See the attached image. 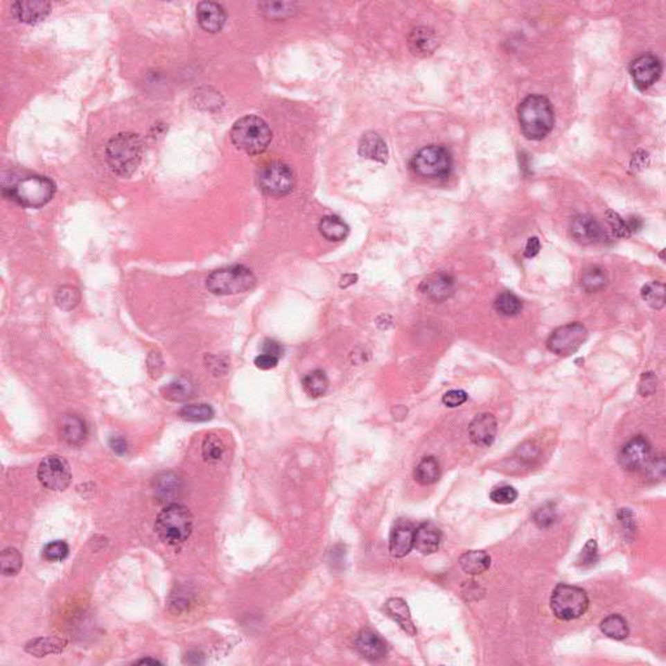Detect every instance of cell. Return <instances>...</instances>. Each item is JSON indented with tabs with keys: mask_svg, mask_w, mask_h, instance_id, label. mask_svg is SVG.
Masks as SVG:
<instances>
[{
	"mask_svg": "<svg viewBox=\"0 0 666 666\" xmlns=\"http://www.w3.org/2000/svg\"><path fill=\"white\" fill-rule=\"evenodd\" d=\"M645 468L649 471V474L652 475L654 479H661V477H664V473H665V461H664L663 457H660L658 459H655V461L651 459V462L647 465Z\"/></svg>",
	"mask_w": 666,
	"mask_h": 666,
	"instance_id": "obj_50",
	"label": "cell"
},
{
	"mask_svg": "<svg viewBox=\"0 0 666 666\" xmlns=\"http://www.w3.org/2000/svg\"><path fill=\"white\" fill-rule=\"evenodd\" d=\"M540 249H541V245H540L539 238L538 237H529V241L526 243V247H525V256L526 258H534V256L539 254Z\"/></svg>",
	"mask_w": 666,
	"mask_h": 666,
	"instance_id": "obj_53",
	"label": "cell"
},
{
	"mask_svg": "<svg viewBox=\"0 0 666 666\" xmlns=\"http://www.w3.org/2000/svg\"><path fill=\"white\" fill-rule=\"evenodd\" d=\"M193 531L191 510L180 504H170L159 513L155 532L163 543L177 547L189 539Z\"/></svg>",
	"mask_w": 666,
	"mask_h": 666,
	"instance_id": "obj_5",
	"label": "cell"
},
{
	"mask_svg": "<svg viewBox=\"0 0 666 666\" xmlns=\"http://www.w3.org/2000/svg\"><path fill=\"white\" fill-rule=\"evenodd\" d=\"M605 219L609 224L612 232L618 238H629L631 236V231L629 228L627 220H624L622 216H620L613 210H606L605 212Z\"/></svg>",
	"mask_w": 666,
	"mask_h": 666,
	"instance_id": "obj_42",
	"label": "cell"
},
{
	"mask_svg": "<svg viewBox=\"0 0 666 666\" xmlns=\"http://www.w3.org/2000/svg\"><path fill=\"white\" fill-rule=\"evenodd\" d=\"M497 434V421L492 414L476 415L468 426V435L474 444L477 446H489L495 441Z\"/></svg>",
	"mask_w": 666,
	"mask_h": 666,
	"instance_id": "obj_16",
	"label": "cell"
},
{
	"mask_svg": "<svg viewBox=\"0 0 666 666\" xmlns=\"http://www.w3.org/2000/svg\"><path fill=\"white\" fill-rule=\"evenodd\" d=\"M414 477L423 486L434 484L440 477V464L435 457H426L414 470Z\"/></svg>",
	"mask_w": 666,
	"mask_h": 666,
	"instance_id": "obj_31",
	"label": "cell"
},
{
	"mask_svg": "<svg viewBox=\"0 0 666 666\" xmlns=\"http://www.w3.org/2000/svg\"><path fill=\"white\" fill-rule=\"evenodd\" d=\"M587 593L577 586L559 584L550 596V608L562 621H572L581 617L588 609Z\"/></svg>",
	"mask_w": 666,
	"mask_h": 666,
	"instance_id": "obj_8",
	"label": "cell"
},
{
	"mask_svg": "<svg viewBox=\"0 0 666 666\" xmlns=\"http://www.w3.org/2000/svg\"><path fill=\"white\" fill-rule=\"evenodd\" d=\"M571 236L581 245L603 243L605 231L602 224L591 215H578L571 222Z\"/></svg>",
	"mask_w": 666,
	"mask_h": 666,
	"instance_id": "obj_14",
	"label": "cell"
},
{
	"mask_svg": "<svg viewBox=\"0 0 666 666\" xmlns=\"http://www.w3.org/2000/svg\"><path fill=\"white\" fill-rule=\"evenodd\" d=\"M56 305L63 310H72L80 302V293L73 286H62L55 295Z\"/></svg>",
	"mask_w": 666,
	"mask_h": 666,
	"instance_id": "obj_41",
	"label": "cell"
},
{
	"mask_svg": "<svg viewBox=\"0 0 666 666\" xmlns=\"http://www.w3.org/2000/svg\"><path fill=\"white\" fill-rule=\"evenodd\" d=\"M65 645L67 642L58 638H40L29 642L25 649L28 654H32L35 657H43L49 654H60Z\"/></svg>",
	"mask_w": 666,
	"mask_h": 666,
	"instance_id": "obj_32",
	"label": "cell"
},
{
	"mask_svg": "<svg viewBox=\"0 0 666 666\" xmlns=\"http://www.w3.org/2000/svg\"><path fill=\"white\" fill-rule=\"evenodd\" d=\"M642 298L652 308L661 310L665 306V286L658 281L645 284L642 288Z\"/></svg>",
	"mask_w": 666,
	"mask_h": 666,
	"instance_id": "obj_36",
	"label": "cell"
},
{
	"mask_svg": "<svg viewBox=\"0 0 666 666\" xmlns=\"http://www.w3.org/2000/svg\"><path fill=\"white\" fill-rule=\"evenodd\" d=\"M329 381H328L326 372L322 370H315L308 372L302 380V387L307 394L313 398H317L326 394L328 389Z\"/></svg>",
	"mask_w": 666,
	"mask_h": 666,
	"instance_id": "obj_34",
	"label": "cell"
},
{
	"mask_svg": "<svg viewBox=\"0 0 666 666\" xmlns=\"http://www.w3.org/2000/svg\"><path fill=\"white\" fill-rule=\"evenodd\" d=\"M194 392H195V388H194L193 383L188 379H184V378L170 381V384H167L166 387L161 388L163 397L172 402H182L191 400V397L194 396Z\"/></svg>",
	"mask_w": 666,
	"mask_h": 666,
	"instance_id": "obj_29",
	"label": "cell"
},
{
	"mask_svg": "<svg viewBox=\"0 0 666 666\" xmlns=\"http://www.w3.org/2000/svg\"><path fill=\"white\" fill-rule=\"evenodd\" d=\"M414 532L412 523L400 519L392 529L389 536V552L393 557H405L414 548Z\"/></svg>",
	"mask_w": 666,
	"mask_h": 666,
	"instance_id": "obj_17",
	"label": "cell"
},
{
	"mask_svg": "<svg viewBox=\"0 0 666 666\" xmlns=\"http://www.w3.org/2000/svg\"><path fill=\"white\" fill-rule=\"evenodd\" d=\"M356 280H357V276L345 275L344 277H342V280H341V281H342L341 286H344V288H345V286H351V284H354V283H356Z\"/></svg>",
	"mask_w": 666,
	"mask_h": 666,
	"instance_id": "obj_56",
	"label": "cell"
},
{
	"mask_svg": "<svg viewBox=\"0 0 666 666\" xmlns=\"http://www.w3.org/2000/svg\"><path fill=\"white\" fill-rule=\"evenodd\" d=\"M0 563H1V572L6 577L16 575L22 568L21 553L16 548H7L1 552L0 556Z\"/></svg>",
	"mask_w": 666,
	"mask_h": 666,
	"instance_id": "obj_38",
	"label": "cell"
},
{
	"mask_svg": "<svg viewBox=\"0 0 666 666\" xmlns=\"http://www.w3.org/2000/svg\"><path fill=\"white\" fill-rule=\"evenodd\" d=\"M319 231L328 241H342L349 234L348 224L338 216H324L319 222Z\"/></svg>",
	"mask_w": 666,
	"mask_h": 666,
	"instance_id": "obj_28",
	"label": "cell"
},
{
	"mask_svg": "<svg viewBox=\"0 0 666 666\" xmlns=\"http://www.w3.org/2000/svg\"><path fill=\"white\" fill-rule=\"evenodd\" d=\"M419 289L430 299L443 302L455 295V279L445 272H436L424 279Z\"/></svg>",
	"mask_w": 666,
	"mask_h": 666,
	"instance_id": "obj_15",
	"label": "cell"
},
{
	"mask_svg": "<svg viewBox=\"0 0 666 666\" xmlns=\"http://www.w3.org/2000/svg\"><path fill=\"white\" fill-rule=\"evenodd\" d=\"M142 157L143 141L136 133H119L107 143V163L112 172L120 177L132 176L139 167Z\"/></svg>",
	"mask_w": 666,
	"mask_h": 666,
	"instance_id": "obj_2",
	"label": "cell"
},
{
	"mask_svg": "<svg viewBox=\"0 0 666 666\" xmlns=\"http://www.w3.org/2000/svg\"><path fill=\"white\" fill-rule=\"evenodd\" d=\"M254 274L245 265H236L224 267L213 271L207 277V289L218 296H229L243 293L254 286Z\"/></svg>",
	"mask_w": 666,
	"mask_h": 666,
	"instance_id": "obj_7",
	"label": "cell"
},
{
	"mask_svg": "<svg viewBox=\"0 0 666 666\" xmlns=\"http://www.w3.org/2000/svg\"><path fill=\"white\" fill-rule=\"evenodd\" d=\"M557 519V509L554 504H545L534 514V522L540 529H548Z\"/></svg>",
	"mask_w": 666,
	"mask_h": 666,
	"instance_id": "obj_43",
	"label": "cell"
},
{
	"mask_svg": "<svg viewBox=\"0 0 666 666\" xmlns=\"http://www.w3.org/2000/svg\"><path fill=\"white\" fill-rule=\"evenodd\" d=\"M663 73V64L652 53H645L630 64V74L639 90H647L658 81Z\"/></svg>",
	"mask_w": 666,
	"mask_h": 666,
	"instance_id": "obj_12",
	"label": "cell"
},
{
	"mask_svg": "<svg viewBox=\"0 0 666 666\" xmlns=\"http://www.w3.org/2000/svg\"><path fill=\"white\" fill-rule=\"evenodd\" d=\"M497 313L504 317H514L522 311V302L518 297L510 292H504L495 301Z\"/></svg>",
	"mask_w": 666,
	"mask_h": 666,
	"instance_id": "obj_37",
	"label": "cell"
},
{
	"mask_svg": "<svg viewBox=\"0 0 666 666\" xmlns=\"http://www.w3.org/2000/svg\"><path fill=\"white\" fill-rule=\"evenodd\" d=\"M136 664H152V665H160L161 663L158 661V660H152V658H143V660H139Z\"/></svg>",
	"mask_w": 666,
	"mask_h": 666,
	"instance_id": "obj_57",
	"label": "cell"
},
{
	"mask_svg": "<svg viewBox=\"0 0 666 666\" xmlns=\"http://www.w3.org/2000/svg\"><path fill=\"white\" fill-rule=\"evenodd\" d=\"M259 186L271 197H284L292 193L296 185V177L292 168L279 160L268 161L259 170Z\"/></svg>",
	"mask_w": 666,
	"mask_h": 666,
	"instance_id": "obj_9",
	"label": "cell"
},
{
	"mask_svg": "<svg viewBox=\"0 0 666 666\" xmlns=\"http://www.w3.org/2000/svg\"><path fill=\"white\" fill-rule=\"evenodd\" d=\"M233 145L249 155L265 152L272 141V132L263 119L249 115L237 120L231 130Z\"/></svg>",
	"mask_w": 666,
	"mask_h": 666,
	"instance_id": "obj_4",
	"label": "cell"
},
{
	"mask_svg": "<svg viewBox=\"0 0 666 666\" xmlns=\"http://www.w3.org/2000/svg\"><path fill=\"white\" fill-rule=\"evenodd\" d=\"M356 648L360 655L371 661H378L387 655V645L379 635L371 630H362L356 639Z\"/></svg>",
	"mask_w": 666,
	"mask_h": 666,
	"instance_id": "obj_22",
	"label": "cell"
},
{
	"mask_svg": "<svg viewBox=\"0 0 666 666\" xmlns=\"http://www.w3.org/2000/svg\"><path fill=\"white\" fill-rule=\"evenodd\" d=\"M385 608H387V612L389 613L392 618L401 626L402 630L406 634H409L410 636L417 635V629L412 624L410 609H409L408 604L405 603V600H402L400 597H393V599H389L387 602Z\"/></svg>",
	"mask_w": 666,
	"mask_h": 666,
	"instance_id": "obj_26",
	"label": "cell"
},
{
	"mask_svg": "<svg viewBox=\"0 0 666 666\" xmlns=\"http://www.w3.org/2000/svg\"><path fill=\"white\" fill-rule=\"evenodd\" d=\"M44 560L50 562H59L68 557L69 554V545L63 540H53L44 545L42 550Z\"/></svg>",
	"mask_w": 666,
	"mask_h": 666,
	"instance_id": "obj_40",
	"label": "cell"
},
{
	"mask_svg": "<svg viewBox=\"0 0 666 666\" xmlns=\"http://www.w3.org/2000/svg\"><path fill=\"white\" fill-rule=\"evenodd\" d=\"M38 479L47 489L64 491L71 484L72 471L62 455H47L38 467Z\"/></svg>",
	"mask_w": 666,
	"mask_h": 666,
	"instance_id": "obj_11",
	"label": "cell"
},
{
	"mask_svg": "<svg viewBox=\"0 0 666 666\" xmlns=\"http://www.w3.org/2000/svg\"><path fill=\"white\" fill-rule=\"evenodd\" d=\"M649 166V154L645 150L635 151L630 160V170L631 173H639L645 170Z\"/></svg>",
	"mask_w": 666,
	"mask_h": 666,
	"instance_id": "obj_47",
	"label": "cell"
},
{
	"mask_svg": "<svg viewBox=\"0 0 666 666\" xmlns=\"http://www.w3.org/2000/svg\"><path fill=\"white\" fill-rule=\"evenodd\" d=\"M518 123L523 136L531 141H541L554 125V111L547 96L532 94L519 103Z\"/></svg>",
	"mask_w": 666,
	"mask_h": 666,
	"instance_id": "obj_1",
	"label": "cell"
},
{
	"mask_svg": "<svg viewBox=\"0 0 666 666\" xmlns=\"http://www.w3.org/2000/svg\"><path fill=\"white\" fill-rule=\"evenodd\" d=\"M517 497H518L517 489L510 486L495 487L489 493V498L498 505L513 504L517 500Z\"/></svg>",
	"mask_w": 666,
	"mask_h": 666,
	"instance_id": "obj_44",
	"label": "cell"
},
{
	"mask_svg": "<svg viewBox=\"0 0 666 666\" xmlns=\"http://www.w3.org/2000/svg\"><path fill=\"white\" fill-rule=\"evenodd\" d=\"M181 479L173 473H161L154 479V493L161 502H172L179 497Z\"/></svg>",
	"mask_w": 666,
	"mask_h": 666,
	"instance_id": "obj_25",
	"label": "cell"
},
{
	"mask_svg": "<svg viewBox=\"0 0 666 666\" xmlns=\"http://www.w3.org/2000/svg\"><path fill=\"white\" fill-rule=\"evenodd\" d=\"M599 560V553H597V544L595 540H588L584 548L581 550V554L577 560V565L581 568H591Z\"/></svg>",
	"mask_w": 666,
	"mask_h": 666,
	"instance_id": "obj_45",
	"label": "cell"
},
{
	"mask_svg": "<svg viewBox=\"0 0 666 666\" xmlns=\"http://www.w3.org/2000/svg\"><path fill=\"white\" fill-rule=\"evenodd\" d=\"M215 412L207 403H191L184 406L180 410V417L188 422H207L211 421Z\"/></svg>",
	"mask_w": 666,
	"mask_h": 666,
	"instance_id": "obj_35",
	"label": "cell"
},
{
	"mask_svg": "<svg viewBox=\"0 0 666 666\" xmlns=\"http://www.w3.org/2000/svg\"><path fill=\"white\" fill-rule=\"evenodd\" d=\"M459 566L470 575H477L488 570L491 566V557L484 550H468L459 559Z\"/></svg>",
	"mask_w": 666,
	"mask_h": 666,
	"instance_id": "obj_27",
	"label": "cell"
},
{
	"mask_svg": "<svg viewBox=\"0 0 666 666\" xmlns=\"http://www.w3.org/2000/svg\"><path fill=\"white\" fill-rule=\"evenodd\" d=\"M409 47L417 56H430L439 47V38L432 29L418 26L409 34Z\"/></svg>",
	"mask_w": 666,
	"mask_h": 666,
	"instance_id": "obj_20",
	"label": "cell"
},
{
	"mask_svg": "<svg viewBox=\"0 0 666 666\" xmlns=\"http://www.w3.org/2000/svg\"><path fill=\"white\" fill-rule=\"evenodd\" d=\"M588 339V331L579 322L569 323L559 327L550 335L547 341L548 349L561 356L569 357L581 349L583 344Z\"/></svg>",
	"mask_w": 666,
	"mask_h": 666,
	"instance_id": "obj_10",
	"label": "cell"
},
{
	"mask_svg": "<svg viewBox=\"0 0 666 666\" xmlns=\"http://www.w3.org/2000/svg\"><path fill=\"white\" fill-rule=\"evenodd\" d=\"M13 16L19 21L25 24H37L41 22L49 16L51 11V4L47 1H32V0H22L13 3L11 7Z\"/></svg>",
	"mask_w": 666,
	"mask_h": 666,
	"instance_id": "obj_18",
	"label": "cell"
},
{
	"mask_svg": "<svg viewBox=\"0 0 666 666\" xmlns=\"http://www.w3.org/2000/svg\"><path fill=\"white\" fill-rule=\"evenodd\" d=\"M441 532L431 522L422 523L414 532V548L422 554H431L439 550Z\"/></svg>",
	"mask_w": 666,
	"mask_h": 666,
	"instance_id": "obj_24",
	"label": "cell"
},
{
	"mask_svg": "<svg viewBox=\"0 0 666 666\" xmlns=\"http://www.w3.org/2000/svg\"><path fill=\"white\" fill-rule=\"evenodd\" d=\"M468 396L465 391L461 389H453V391L446 392L443 396V403L448 408H458L464 405L467 401Z\"/></svg>",
	"mask_w": 666,
	"mask_h": 666,
	"instance_id": "obj_48",
	"label": "cell"
},
{
	"mask_svg": "<svg viewBox=\"0 0 666 666\" xmlns=\"http://www.w3.org/2000/svg\"><path fill=\"white\" fill-rule=\"evenodd\" d=\"M4 195L28 209H40L51 201L56 191L55 182L46 176L32 175L4 185Z\"/></svg>",
	"mask_w": 666,
	"mask_h": 666,
	"instance_id": "obj_3",
	"label": "cell"
},
{
	"mask_svg": "<svg viewBox=\"0 0 666 666\" xmlns=\"http://www.w3.org/2000/svg\"><path fill=\"white\" fill-rule=\"evenodd\" d=\"M283 353H284V348L281 347L280 342H277L275 340L267 339L263 342V354H268V356H272V357H276V358L280 360Z\"/></svg>",
	"mask_w": 666,
	"mask_h": 666,
	"instance_id": "obj_51",
	"label": "cell"
},
{
	"mask_svg": "<svg viewBox=\"0 0 666 666\" xmlns=\"http://www.w3.org/2000/svg\"><path fill=\"white\" fill-rule=\"evenodd\" d=\"M255 366L261 370H271L275 369L279 363V358L268 356V354H261L254 360Z\"/></svg>",
	"mask_w": 666,
	"mask_h": 666,
	"instance_id": "obj_52",
	"label": "cell"
},
{
	"mask_svg": "<svg viewBox=\"0 0 666 666\" xmlns=\"http://www.w3.org/2000/svg\"><path fill=\"white\" fill-rule=\"evenodd\" d=\"M109 446L116 455H124L128 449L127 440L121 436H114L109 440Z\"/></svg>",
	"mask_w": 666,
	"mask_h": 666,
	"instance_id": "obj_54",
	"label": "cell"
},
{
	"mask_svg": "<svg viewBox=\"0 0 666 666\" xmlns=\"http://www.w3.org/2000/svg\"><path fill=\"white\" fill-rule=\"evenodd\" d=\"M358 151L360 157L379 163H387L389 158V150L385 141L375 132H369L362 136Z\"/></svg>",
	"mask_w": 666,
	"mask_h": 666,
	"instance_id": "obj_23",
	"label": "cell"
},
{
	"mask_svg": "<svg viewBox=\"0 0 666 666\" xmlns=\"http://www.w3.org/2000/svg\"><path fill=\"white\" fill-rule=\"evenodd\" d=\"M609 283V276L605 268L600 265H593L587 268L581 276V286L588 293H596L603 290Z\"/></svg>",
	"mask_w": 666,
	"mask_h": 666,
	"instance_id": "obj_30",
	"label": "cell"
},
{
	"mask_svg": "<svg viewBox=\"0 0 666 666\" xmlns=\"http://www.w3.org/2000/svg\"><path fill=\"white\" fill-rule=\"evenodd\" d=\"M600 629H602L604 635H606L608 638L614 639V640H624L630 633L629 624L626 622L624 617L620 615V614H612V615H608L606 618H604L602 624H600Z\"/></svg>",
	"mask_w": 666,
	"mask_h": 666,
	"instance_id": "obj_33",
	"label": "cell"
},
{
	"mask_svg": "<svg viewBox=\"0 0 666 666\" xmlns=\"http://www.w3.org/2000/svg\"><path fill=\"white\" fill-rule=\"evenodd\" d=\"M224 449L225 448L222 439H219L216 435H207L202 445V455L206 461L216 462L224 455Z\"/></svg>",
	"mask_w": 666,
	"mask_h": 666,
	"instance_id": "obj_39",
	"label": "cell"
},
{
	"mask_svg": "<svg viewBox=\"0 0 666 666\" xmlns=\"http://www.w3.org/2000/svg\"><path fill=\"white\" fill-rule=\"evenodd\" d=\"M295 7L296 4L293 3H263L261 6V8L263 10L265 15H268L270 17H283L284 15H290L292 11H295Z\"/></svg>",
	"mask_w": 666,
	"mask_h": 666,
	"instance_id": "obj_46",
	"label": "cell"
},
{
	"mask_svg": "<svg viewBox=\"0 0 666 666\" xmlns=\"http://www.w3.org/2000/svg\"><path fill=\"white\" fill-rule=\"evenodd\" d=\"M59 432L65 443L81 445L87 437L85 421L76 414H65L60 419Z\"/></svg>",
	"mask_w": 666,
	"mask_h": 666,
	"instance_id": "obj_21",
	"label": "cell"
},
{
	"mask_svg": "<svg viewBox=\"0 0 666 666\" xmlns=\"http://www.w3.org/2000/svg\"><path fill=\"white\" fill-rule=\"evenodd\" d=\"M656 387H657V379H656L655 374H652V372L643 374L642 380H640V384H639V391H640V393H642L643 396H649V394H652V393L656 391Z\"/></svg>",
	"mask_w": 666,
	"mask_h": 666,
	"instance_id": "obj_49",
	"label": "cell"
},
{
	"mask_svg": "<svg viewBox=\"0 0 666 666\" xmlns=\"http://www.w3.org/2000/svg\"><path fill=\"white\" fill-rule=\"evenodd\" d=\"M652 459V449L643 436L633 437L624 444L618 455V462L627 471H639L647 467Z\"/></svg>",
	"mask_w": 666,
	"mask_h": 666,
	"instance_id": "obj_13",
	"label": "cell"
},
{
	"mask_svg": "<svg viewBox=\"0 0 666 666\" xmlns=\"http://www.w3.org/2000/svg\"><path fill=\"white\" fill-rule=\"evenodd\" d=\"M452 167L453 159L449 150L440 145H431L419 150L410 160L412 172L424 179H448L452 172Z\"/></svg>",
	"mask_w": 666,
	"mask_h": 666,
	"instance_id": "obj_6",
	"label": "cell"
},
{
	"mask_svg": "<svg viewBox=\"0 0 666 666\" xmlns=\"http://www.w3.org/2000/svg\"><path fill=\"white\" fill-rule=\"evenodd\" d=\"M197 17L202 29L209 33H216L222 30L227 20V13L218 3L202 1L197 7Z\"/></svg>",
	"mask_w": 666,
	"mask_h": 666,
	"instance_id": "obj_19",
	"label": "cell"
},
{
	"mask_svg": "<svg viewBox=\"0 0 666 666\" xmlns=\"http://www.w3.org/2000/svg\"><path fill=\"white\" fill-rule=\"evenodd\" d=\"M627 224H629V228H630V231H631V234L638 232V231L642 228V225H643L642 220H640L639 218H636V216L629 218V219H627Z\"/></svg>",
	"mask_w": 666,
	"mask_h": 666,
	"instance_id": "obj_55",
	"label": "cell"
}]
</instances>
